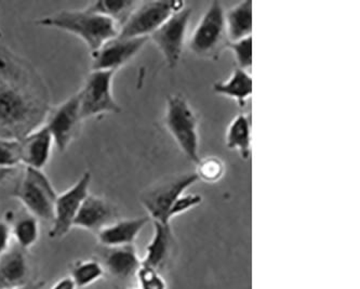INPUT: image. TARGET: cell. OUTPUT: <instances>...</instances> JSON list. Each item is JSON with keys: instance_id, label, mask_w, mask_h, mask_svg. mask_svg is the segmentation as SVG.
<instances>
[{"instance_id": "1", "label": "cell", "mask_w": 360, "mask_h": 289, "mask_svg": "<svg viewBox=\"0 0 360 289\" xmlns=\"http://www.w3.org/2000/svg\"><path fill=\"white\" fill-rule=\"evenodd\" d=\"M49 111V92L35 68L0 48V139H23L45 124Z\"/></svg>"}, {"instance_id": "32", "label": "cell", "mask_w": 360, "mask_h": 289, "mask_svg": "<svg viewBox=\"0 0 360 289\" xmlns=\"http://www.w3.org/2000/svg\"><path fill=\"white\" fill-rule=\"evenodd\" d=\"M49 289H77V287L68 275V276H64V278L56 281Z\"/></svg>"}, {"instance_id": "3", "label": "cell", "mask_w": 360, "mask_h": 289, "mask_svg": "<svg viewBox=\"0 0 360 289\" xmlns=\"http://www.w3.org/2000/svg\"><path fill=\"white\" fill-rule=\"evenodd\" d=\"M12 196L23 205L28 214L39 221L51 224L58 193L42 170L24 167Z\"/></svg>"}, {"instance_id": "7", "label": "cell", "mask_w": 360, "mask_h": 289, "mask_svg": "<svg viewBox=\"0 0 360 289\" xmlns=\"http://www.w3.org/2000/svg\"><path fill=\"white\" fill-rule=\"evenodd\" d=\"M184 6L182 1L174 0H153L136 4L131 15L120 26L118 37L150 38L174 12Z\"/></svg>"}, {"instance_id": "20", "label": "cell", "mask_w": 360, "mask_h": 289, "mask_svg": "<svg viewBox=\"0 0 360 289\" xmlns=\"http://www.w3.org/2000/svg\"><path fill=\"white\" fill-rule=\"evenodd\" d=\"M213 90L217 94L232 98L239 106L243 108L252 92V80L248 72L236 68L227 79L215 82Z\"/></svg>"}, {"instance_id": "15", "label": "cell", "mask_w": 360, "mask_h": 289, "mask_svg": "<svg viewBox=\"0 0 360 289\" xmlns=\"http://www.w3.org/2000/svg\"><path fill=\"white\" fill-rule=\"evenodd\" d=\"M33 281V266L27 250L12 244L0 257V289L24 286Z\"/></svg>"}, {"instance_id": "27", "label": "cell", "mask_w": 360, "mask_h": 289, "mask_svg": "<svg viewBox=\"0 0 360 289\" xmlns=\"http://www.w3.org/2000/svg\"><path fill=\"white\" fill-rule=\"evenodd\" d=\"M227 47L232 50L237 62V68L249 70L252 64V37L243 38L236 41H227Z\"/></svg>"}, {"instance_id": "30", "label": "cell", "mask_w": 360, "mask_h": 289, "mask_svg": "<svg viewBox=\"0 0 360 289\" xmlns=\"http://www.w3.org/2000/svg\"><path fill=\"white\" fill-rule=\"evenodd\" d=\"M12 245L10 224L0 220V257L3 256Z\"/></svg>"}, {"instance_id": "13", "label": "cell", "mask_w": 360, "mask_h": 289, "mask_svg": "<svg viewBox=\"0 0 360 289\" xmlns=\"http://www.w3.org/2000/svg\"><path fill=\"white\" fill-rule=\"evenodd\" d=\"M148 40L150 38H112L91 53L92 71H117L131 61Z\"/></svg>"}, {"instance_id": "8", "label": "cell", "mask_w": 360, "mask_h": 289, "mask_svg": "<svg viewBox=\"0 0 360 289\" xmlns=\"http://www.w3.org/2000/svg\"><path fill=\"white\" fill-rule=\"evenodd\" d=\"M227 41L225 11L222 4L215 0L207 8L193 32L190 48L199 57H217Z\"/></svg>"}, {"instance_id": "25", "label": "cell", "mask_w": 360, "mask_h": 289, "mask_svg": "<svg viewBox=\"0 0 360 289\" xmlns=\"http://www.w3.org/2000/svg\"><path fill=\"white\" fill-rule=\"evenodd\" d=\"M224 170V164L220 158L209 156V158L199 160L195 174L198 180L200 179L207 184H214L222 178Z\"/></svg>"}, {"instance_id": "29", "label": "cell", "mask_w": 360, "mask_h": 289, "mask_svg": "<svg viewBox=\"0 0 360 289\" xmlns=\"http://www.w3.org/2000/svg\"><path fill=\"white\" fill-rule=\"evenodd\" d=\"M201 200H202V198L198 194H183L176 200L174 207L171 210L170 220L183 212H186L187 210L196 207L200 204Z\"/></svg>"}, {"instance_id": "6", "label": "cell", "mask_w": 360, "mask_h": 289, "mask_svg": "<svg viewBox=\"0 0 360 289\" xmlns=\"http://www.w3.org/2000/svg\"><path fill=\"white\" fill-rule=\"evenodd\" d=\"M112 71H91L77 92L82 120L122 111L112 94Z\"/></svg>"}, {"instance_id": "21", "label": "cell", "mask_w": 360, "mask_h": 289, "mask_svg": "<svg viewBox=\"0 0 360 289\" xmlns=\"http://www.w3.org/2000/svg\"><path fill=\"white\" fill-rule=\"evenodd\" d=\"M227 148L236 150L243 160L250 158V116L241 113L235 116L226 131Z\"/></svg>"}, {"instance_id": "31", "label": "cell", "mask_w": 360, "mask_h": 289, "mask_svg": "<svg viewBox=\"0 0 360 289\" xmlns=\"http://www.w3.org/2000/svg\"><path fill=\"white\" fill-rule=\"evenodd\" d=\"M21 167L19 168H4L0 167V186H6L10 182L17 184L21 176Z\"/></svg>"}, {"instance_id": "2", "label": "cell", "mask_w": 360, "mask_h": 289, "mask_svg": "<svg viewBox=\"0 0 360 289\" xmlns=\"http://www.w3.org/2000/svg\"><path fill=\"white\" fill-rule=\"evenodd\" d=\"M36 23L42 27L59 30L80 38L91 53L112 38L117 37L120 33V26L112 20L87 9L58 12L40 18Z\"/></svg>"}, {"instance_id": "33", "label": "cell", "mask_w": 360, "mask_h": 289, "mask_svg": "<svg viewBox=\"0 0 360 289\" xmlns=\"http://www.w3.org/2000/svg\"><path fill=\"white\" fill-rule=\"evenodd\" d=\"M46 286V282L40 280H35L33 282L30 283V284L24 285V286L21 287H15V288H10V289H44V287Z\"/></svg>"}, {"instance_id": "16", "label": "cell", "mask_w": 360, "mask_h": 289, "mask_svg": "<svg viewBox=\"0 0 360 289\" xmlns=\"http://www.w3.org/2000/svg\"><path fill=\"white\" fill-rule=\"evenodd\" d=\"M116 220H118V210L112 203L102 196L89 194L82 203L74 228L98 234Z\"/></svg>"}, {"instance_id": "28", "label": "cell", "mask_w": 360, "mask_h": 289, "mask_svg": "<svg viewBox=\"0 0 360 289\" xmlns=\"http://www.w3.org/2000/svg\"><path fill=\"white\" fill-rule=\"evenodd\" d=\"M20 140L0 139V167H21Z\"/></svg>"}, {"instance_id": "18", "label": "cell", "mask_w": 360, "mask_h": 289, "mask_svg": "<svg viewBox=\"0 0 360 289\" xmlns=\"http://www.w3.org/2000/svg\"><path fill=\"white\" fill-rule=\"evenodd\" d=\"M148 217L118 219L101 230L96 236L98 245L103 247H120L134 245L143 229L150 224Z\"/></svg>"}, {"instance_id": "35", "label": "cell", "mask_w": 360, "mask_h": 289, "mask_svg": "<svg viewBox=\"0 0 360 289\" xmlns=\"http://www.w3.org/2000/svg\"><path fill=\"white\" fill-rule=\"evenodd\" d=\"M1 36H3V35H1V32H0V37H1Z\"/></svg>"}, {"instance_id": "19", "label": "cell", "mask_w": 360, "mask_h": 289, "mask_svg": "<svg viewBox=\"0 0 360 289\" xmlns=\"http://www.w3.org/2000/svg\"><path fill=\"white\" fill-rule=\"evenodd\" d=\"M225 26L229 41H236L251 36L252 1L245 0L225 12Z\"/></svg>"}, {"instance_id": "26", "label": "cell", "mask_w": 360, "mask_h": 289, "mask_svg": "<svg viewBox=\"0 0 360 289\" xmlns=\"http://www.w3.org/2000/svg\"><path fill=\"white\" fill-rule=\"evenodd\" d=\"M139 289H168L165 275L141 264L136 276Z\"/></svg>"}, {"instance_id": "23", "label": "cell", "mask_w": 360, "mask_h": 289, "mask_svg": "<svg viewBox=\"0 0 360 289\" xmlns=\"http://www.w3.org/2000/svg\"><path fill=\"white\" fill-rule=\"evenodd\" d=\"M68 276L77 288L84 289L105 278V271L96 258L78 259L70 264Z\"/></svg>"}, {"instance_id": "11", "label": "cell", "mask_w": 360, "mask_h": 289, "mask_svg": "<svg viewBox=\"0 0 360 289\" xmlns=\"http://www.w3.org/2000/svg\"><path fill=\"white\" fill-rule=\"evenodd\" d=\"M191 15L192 9L184 6L150 36L170 68H176L180 62Z\"/></svg>"}, {"instance_id": "9", "label": "cell", "mask_w": 360, "mask_h": 289, "mask_svg": "<svg viewBox=\"0 0 360 289\" xmlns=\"http://www.w3.org/2000/svg\"><path fill=\"white\" fill-rule=\"evenodd\" d=\"M91 174L84 172L73 186L56 196L54 204L53 220L49 230L51 240H60L68 236L74 228L76 217L82 203L89 195Z\"/></svg>"}, {"instance_id": "34", "label": "cell", "mask_w": 360, "mask_h": 289, "mask_svg": "<svg viewBox=\"0 0 360 289\" xmlns=\"http://www.w3.org/2000/svg\"><path fill=\"white\" fill-rule=\"evenodd\" d=\"M126 289H139L138 287H128V288Z\"/></svg>"}, {"instance_id": "10", "label": "cell", "mask_w": 360, "mask_h": 289, "mask_svg": "<svg viewBox=\"0 0 360 289\" xmlns=\"http://www.w3.org/2000/svg\"><path fill=\"white\" fill-rule=\"evenodd\" d=\"M96 259L105 271V278L122 289L128 288V285L136 280V273L142 264L134 245L100 246L96 250Z\"/></svg>"}, {"instance_id": "5", "label": "cell", "mask_w": 360, "mask_h": 289, "mask_svg": "<svg viewBox=\"0 0 360 289\" xmlns=\"http://www.w3.org/2000/svg\"><path fill=\"white\" fill-rule=\"evenodd\" d=\"M198 180L195 172L179 174L148 188L141 195V204L152 222L171 224L170 212L181 195Z\"/></svg>"}, {"instance_id": "24", "label": "cell", "mask_w": 360, "mask_h": 289, "mask_svg": "<svg viewBox=\"0 0 360 289\" xmlns=\"http://www.w3.org/2000/svg\"><path fill=\"white\" fill-rule=\"evenodd\" d=\"M136 4L138 3L131 0H100L89 4L84 9L112 20L120 29V26L126 22L129 15H131Z\"/></svg>"}, {"instance_id": "4", "label": "cell", "mask_w": 360, "mask_h": 289, "mask_svg": "<svg viewBox=\"0 0 360 289\" xmlns=\"http://www.w3.org/2000/svg\"><path fill=\"white\" fill-rule=\"evenodd\" d=\"M164 124L185 156L197 164L200 160L198 120L182 94H171L167 98Z\"/></svg>"}, {"instance_id": "22", "label": "cell", "mask_w": 360, "mask_h": 289, "mask_svg": "<svg viewBox=\"0 0 360 289\" xmlns=\"http://www.w3.org/2000/svg\"><path fill=\"white\" fill-rule=\"evenodd\" d=\"M10 228L14 244L21 247L24 250L28 252L39 240V220L28 212L15 218L13 224H10Z\"/></svg>"}, {"instance_id": "14", "label": "cell", "mask_w": 360, "mask_h": 289, "mask_svg": "<svg viewBox=\"0 0 360 289\" xmlns=\"http://www.w3.org/2000/svg\"><path fill=\"white\" fill-rule=\"evenodd\" d=\"M154 233L146 246V256L141 259L142 264L166 275L171 270L178 252V243L171 224L153 222Z\"/></svg>"}, {"instance_id": "17", "label": "cell", "mask_w": 360, "mask_h": 289, "mask_svg": "<svg viewBox=\"0 0 360 289\" xmlns=\"http://www.w3.org/2000/svg\"><path fill=\"white\" fill-rule=\"evenodd\" d=\"M54 142L45 125L30 132L20 140L22 166L26 168L42 170L51 158Z\"/></svg>"}, {"instance_id": "12", "label": "cell", "mask_w": 360, "mask_h": 289, "mask_svg": "<svg viewBox=\"0 0 360 289\" xmlns=\"http://www.w3.org/2000/svg\"><path fill=\"white\" fill-rule=\"evenodd\" d=\"M82 122L79 100L76 94L53 110H50L44 125L51 134L54 146L60 152H64L77 136Z\"/></svg>"}]
</instances>
